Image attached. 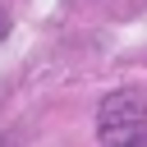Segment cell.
Masks as SVG:
<instances>
[{"mask_svg": "<svg viewBox=\"0 0 147 147\" xmlns=\"http://www.w3.org/2000/svg\"><path fill=\"white\" fill-rule=\"evenodd\" d=\"M96 133L106 147H142L147 138V101L133 87H119L96 110Z\"/></svg>", "mask_w": 147, "mask_h": 147, "instance_id": "cell-1", "label": "cell"}, {"mask_svg": "<svg viewBox=\"0 0 147 147\" xmlns=\"http://www.w3.org/2000/svg\"><path fill=\"white\" fill-rule=\"evenodd\" d=\"M5 28H9V18H5V14H0V37H5Z\"/></svg>", "mask_w": 147, "mask_h": 147, "instance_id": "cell-2", "label": "cell"}]
</instances>
